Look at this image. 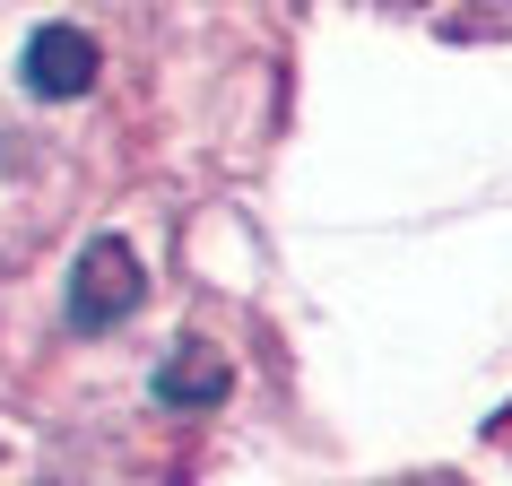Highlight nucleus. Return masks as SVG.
I'll list each match as a JSON object with an SVG mask.
<instances>
[{"mask_svg":"<svg viewBox=\"0 0 512 486\" xmlns=\"http://www.w3.org/2000/svg\"><path fill=\"white\" fill-rule=\"evenodd\" d=\"M35 87H79L87 79V44L79 35H35Z\"/></svg>","mask_w":512,"mask_h":486,"instance_id":"nucleus-1","label":"nucleus"},{"mask_svg":"<svg viewBox=\"0 0 512 486\" xmlns=\"http://www.w3.org/2000/svg\"><path fill=\"white\" fill-rule=\"evenodd\" d=\"M391 9H434V0H391Z\"/></svg>","mask_w":512,"mask_h":486,"instance_id":"nucleus-2","label":"nucleus"},{"mask_svg":"<svg viewBox=\"0 0 512 486\" xmlns=\"http://www.w3.org/2000/svg\"><path fill=\"white\" fill-rule=\"evenodd\" d=\"M417 486H443V478H417Z\"/></svg>","mask_w":512,"mask_h":486,"instance_id":"nucleus-3","label":"nucleus"}]
</instances>
